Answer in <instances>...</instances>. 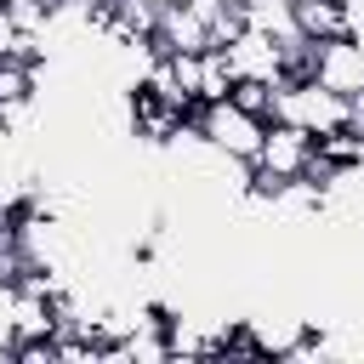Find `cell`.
Listing matches in <instances>:
<instances>
[{
	"label": "cell",
	"mask_w": 364,
	"mask_h": 364,
	"mask_svg": "<svg viewBox=\"0 0 364 364\" xmlns=\"http://www.w3.org/2000/svg\"><path fill=\"white\" fill-rule=\"evenodd\" d=\"M193 131H199L216 154H228V159L250 165V159L262 154L267 119H262V114H250V108H239L233 97H222V102H199V108H193Z\"/></svg>",
	"instance_id": "1"
},
{
	"label": "cell",
	"mask_w": 364,
	"mask_h": 364,
	"mask_svg": "<svg viewBox=\"0 0 364 364\" xmlns=\"http://www.w3.org/2000/svg\"><path fill=\"white\" fill-rule=\"evenodd\" d=\"M318 154V136L307 131V125H296V119H267V136H262V154L250 159L256 171H267V176H279V182H296L301 171H307V159Z\"/></svg>",
	"instance_id": "2"
},
{
	"label": "cell",
	"mask_w": 364,
	"mask_h": 364,
	"mask_svg": "<svg viewBox=\"0 0 364 364\" xmlns=\"http://www.w3.org/2000/svg\"><path fill=\"white\" fill-rule=\"evenodd\" d=\"M313 80L341 91V97H358L364 91V46L353 34H336V40H318V57H313Z\"/></svg>",
	"instance_id": "3"
},
{
	"label": "cell",
	"mask_w": 364,
	"mask_h": 364,
	"mask_svg": "<svg viewBox=\"0 0 364 364\" xmlns=\"http://www.w3.org/2000/svg\"><path fill=\"white\" fill-rule=\"evenodd\" d=\"M205 46H210V17H199L188 0L159 6V28L148 40V57H159V51H205Z\"/></svg>",
	"instance_id": "4"
},
{
	"label": "cell",
	"mask_w": 364,
	"mask_h": 364,
	"mask_svg": "<svg viewBox=\"0 0 364 364\" xmlns=\"http://www.w3.org/2000/svg\"><path fill=\"white\" fill-rule=\"evenodd\" d=\"M222 51H228V63H233L239 80H284V51H279V40L262 34V28H250V23H245V34L228 40Z\"/></svg>",
	"instance_id": "5"
},
{
	"label": "cell",
	"mask_w": 364,
	"mask_h": 364,
	"mask_svg": "<svg viewBox=\"0 0 364 364\" xmlns=\"http://www.w3.org/2000/svg\"><path fill=\"white\" fill-rule=\"evenodd\" d=\"M233 85H239V74H233L228 51L205 46L199 51V91H193V102H222V97H233Z\"/></svg>",
	"instance_id": "6"
},
{
	"label": "cell",
	"mask_w": 364,
	"mask_h": 364,
	"mask_svg": "<svg viewBox=\"0 0 364 364\" xmlns=\"http://www.w3.org/2000/svg\"><path fill=\"white\" fill-rule=\"evenodd\" d=\"M239 6H245V23L262 28V34H273V40L301 34L296 28V0H239Z\"/></svg>",
	"instance_id": "7"
},
{
	"label": "cell",
	"mask_w": 364,
	"mask_h": 364,
	"mask_svg": "<svg viewBox=\"0 0 364 364\" xmlns=\"http://www.w3.org/2000/svg\"><path fill=\"white\" fill-rule=\"evenodd\" d=\"M296 28L307 40H336L341 34V0H296Z\"/></svg>",
	"instance_id": "8"
},
{
	"label": "cell",
	"mask_w": 364,
	"mask_h": 364,
	"mask_svg": "<svg viewBox=\"0 0 364 364\" xmlns=\"http://www.w3.org/2000/svg\"><path fill=\"white\" fill-rule=\"evenodd\" d=\"M34 91H40V63L0 57V108L6 102H34Z\"/></svg>",
	"instance_id": "9"
},
{
	"label": "cell",
	"mask_w": 364,
	"mask_h": 364,
	"mask_svg": "<svg viewBox=\"0 0 364 364\" xmlns=\"http://www.w3.org/2000/svg\"><path fill=\"white\" fill-rule=\"evenodd\" d=\"M273 97H279V80H239L233 85V102L262 114V119H273Z\"/></svg>",
	"instance_id": "10"
},
{
	"label": "cell",
	"mask_w": 364,
	"mask_h": 364,
	"mask_svg": "<svg viewBox=\"0 0 364 364\" xmlns=\"http://www.w3.org/2000/svg\"><path fill=\"white\" fill-rule=\"evenodd\" d=\"M341 34H353L364 46V0H341Z\"/></svg>",
	"instance_id": "11"
},
{
	"label": "cell",
	"mask_w": 364,
	"mask_h": 364,
	"mask_svg": "<svg viewBox=\"0 0 364 364\" xmlns=\"http://www.w3.org/2000/svg\"><path fill=\"white\" fill-rule=\"evenodd\" d=\"M0 11H6V0H0Z\"/></svg>",
	"instance_id": "12"
},
{
	"label": "cell",
	"mask_w": 364,
	"mask_h": 364,
	"mask_svg": "<svg viewBox=\"0 0 364 364\" xmlns=\"http://www.w3.org/2000/svg\"><path fill=\"white\" fill-rule=\"evenodd\" d=\"M6 6H11V0H6Z\"/></svg>",
	"instance_id": "13"
}]
</instances>
